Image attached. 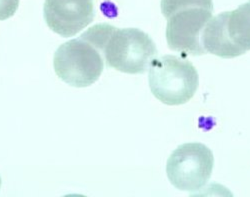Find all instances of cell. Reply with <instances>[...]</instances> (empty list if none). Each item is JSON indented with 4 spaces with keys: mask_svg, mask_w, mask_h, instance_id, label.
I'll return each instance as SVG.
<instances>
[{
    "mask_svg": "<svg viewBox=\"0 0 250 197\" xmlns=\"http://www.w3.org/2000/svg\"><path fill=\"white\" fill-rule=\"evenodd\" d=\"M43 16L53 32L72 37L93 21V0H45Z\"/></svg>",
    "mask_w": 250,
    "mask_h": 197,
    "instance_id": "52a82bcc",
    "label": "cell"
},
{
    "mask_svg": "<svg viewBox=\"0 0 250 197\" xmlns=\"http://www.w3.org/2000/svg\"><path fill=\"white\" fill-rule=\"evenodd\" d=\"M197 7L213 10V2L212 0H161V11L166 19L176 12Z\"/></svg>",
    "mask_w": 250,
    "mask_h": 197,
    "instance_id": "ba28073f",
    "label": "cell"
},
{
    "mask_svg": "<svg viewBox=\"0 0 250 197\" xmlns=\"http://www.w3.org/2000/svg\"><path fill=\"white\" fill-rule=\"evenodd\" d=\"M0 187H1V178H0Z\"/></svg>",
    "mask_w": 250,
    "mask_h": 197,
    "instance_id": "30bf717a",
    "label": "cell"
},
{
    "mask_svg": "<svg viewBox=\"0 0 250 197\" xmlns=\"http://www.w3.org/2000/svg\"><path fill=\"white\" fill-rule=\"evenodd\" d=\"M100 49L81 34L61 44L54 53L53 67L56 75L73 87H87L95 83L104 69Z\"/></svg>",
    "mask_w": 250,
    "mask_h": 197,
    "instance_id": "277c9868",
    "label": "cell"
},
{
    "mask_svg": "<svg viewBox=\"0 0 250 197\" xmlns=\"http://www.w3.org/2000/svg\"><path fill=\"white\" fill-rule=\"evenodd\" d=\"M148 82L152 94L166 105H181L192 99L199 86V75L186 58L164 55L149 66Z\"/></svg>",
    "mask_w": 250,
    "mask_h": 197,
    "instance_id": "7a4b0ae2",
    "label": "cell"
},
{
    "mask_svg": "<svg viewBox=\"0 0 250 197\" xmlns=\"http://www.w3.org/2000/svg\"><path fill=\"white\" fill-rule=\"evenodd\" d=\"M20 0H0V21L12 17L18 9Z\"/></svg>",
    "mask_w": 250,
    "mask_h": 197,
    "instance_id": "9c48e42d",
    "label": "cell"
},
{
    "mask_svg": "<svg viewBox=\"0 0 250 197\" xmlns=\"http://www.w3.org/2000/svg\"><path fill=\"white\" fill-rule=\"evenodd\" d=\"M202 46L221 58H234L250 50V0L232 11L222 12L206 23Z\"/></svg>",
    "mask_w": 250,
    "mask_h": 197,
    "instance_id": "3957f363",
    "label": "cell"
},
{
    "mask_svg": "<svg viewBox=\"0 0 250 197\" xmlns=\"http://www.w3.org/2000/svg\"><path fill=\"white\" fill-rule=\"evenodd\" d=\"M213 10L197 7L176 12L167 18L166 40L168 47L182 54L199 56L206 53L201 36Z\"/></svg>",
    "mask_w": 250,
    "mask_h": 197,
    "instance_id": "8992f818",
    "label": "cell"
},
{
    "mask_svg": "<svg viewBox=\"0 0 250 197\" xmlns=\"http://www.w3.org/2000/svg\"><path fill=\"white\" fill-rule=\"evenodd\" d=\"M83 35L100 49L108 67L123 73H145L158 54L151 37L138 28H116L101 23Z\"/></svg>",
    "mask_w": 250,
    "mask_h": 197,
    "instance_id": "6da1fadb",
    "label": "cell"
},
{
    "mask_svg": "<svg viewBox=\"0 0 250 197\" xmlns=\"http://www.w3.org/2000/svg\"><path fill=\"white\" fill-rule=\"evenodd\" d=\"M214 166L212 151L199 142L179 145L170 154L166 173L170 183L182 191L194 192L210 179Z\"/></svg>",
    "mask_w": 250,
    "mask_h": 197,
    "instance_id": "5b68a950",
    "label": "cell"
}]
</instances>
